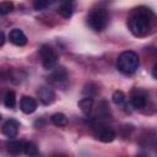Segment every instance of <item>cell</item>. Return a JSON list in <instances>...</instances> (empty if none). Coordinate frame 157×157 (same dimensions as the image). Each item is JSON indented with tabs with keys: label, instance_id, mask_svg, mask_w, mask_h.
<instances>
[{
	"label": "cell",
	"instance_id": "obj_1",
	"mask_svg": "<svg viewBox=\"0 0 157 157\" xmlns=\"http://www.w3.org/2000/svg\"><path fill=\"white\" fill-rule=\"evenodd\" d=\"M153 21V12L146 6H139L130 13L128 26L130 32L136 37L147 34Z\"/></svg>",
	"mask_w": 157,
	"mask_h": 157
},
{
	"label": "cell",
	"instance_id": "obj_2",
	"mask_svg": "<svg viewBox=\"0 0 157 157\" xmlns=\"http://www.w3.org/2000/svg\"><path fill=\"white\" fill-rule=\"evenodd\" d=\"M140 65L139 55L132 50L123 52L118 59H117V67L120 72L124 75H131L134 74Z\"/></svg>",
	"mask_w": 157,
	"mask_h": 157
},
{
	"label": "cell",
	"instance_id": "obj_3",
	"mask_svg": "<svg viewBox=\"0 0 157 157\" xmlns=\"http://www.w3.org/2000/svg\"><path fill=\"white\" fill-rule=\"evenodd\" d=\"M87 23L96 32L103 31L108 23V11L104 9L92 10L87 16Z\"/></svg>",
	"mask_w": 157,
	"mask_h": 157
},
{
	"label": "cell",
	"instance_id": "obj_4",
	"mask_svg": "<svg viewBox=\"0 0 157 157\" xmlns=\"http://www.w3.org/2000/svg\"><path fill=\"white\" fill-rule=\"evenodd\" d=\"M39 54H40V59H42V65L44 69L47 70H52L54 69V66L56 65L58 61V55L53 50L52 47L44 44L40 47L39 49Z\"/></svg>",
	"mask_w": 157,
	"mask_h": 157
},
{
	"label": "cell",
	"instance_id": "obj_5",
	"mask_svg": "<svg viewBox=\"0 0 157 157\" xmlns=\"http://www.w3.org/2000/svg\"><path fill=\"white\" fill-rule=\"evenodd\" d=\"M94 136L102 142H112L115 139V131L107 125L98 124L94 126Z\"/></svg>",
	"mask_w": 157,
	"mask_h": 157
},
{
	"label": "cell",
	"instance_id": "obj_6",
	"mask_svg": "<svg viewBox=\"0 0 157 157\" xmlns=\"http://www.w3.org/2000/svg\"><path fill=\"white\" fill-rule=\"evenodd\" d=\"M130 103L135 109H141L146 105V93L141 90H134L130 97Z\"/></svg>",
	"mask_w": 157,
	"mask_h": 157
},
{
	"label": "cell",
	"instance_id": "obj_7",
	"mask_svg": "<svg viewBox=\"0 0 157 157\" xmlns=\"http://www.w3.org/2000/svg\"><path fill=\"white\" fill-rule=\"evenodd\" d=\"M38 97H39V101L45 105H49L55 101L54 91L50 87H47V86H42L38 90Z\"/></svg>",
	"mask_w": 157,
	"mask_h": 157
},
{
	"label": "cell",
	"instance_id": "obj_8",
	"mask_svg": "<svg viewBox=\"0 0 157 157\" xmlns=\"http://www.w3.org/2000/svg\"><path fill=\"white\" fill-rule=\"evenodd\" d=\"M9 39H10V42H11L12 44L18 45V47H22V45H25V44L27 43V37H26V34H25L21 29H18V28H13V29L10 31V33H9Z\"/></svg>",
	"mask_w": 157,
	"mask_h": 157
},
{
	"label": "cell",
	"instance_id": "obj_9",
	"mask_svg": "<svg viewBox=\"0 0 157 157\" xmlns=\"http://www.w3.org/2000/svg\"><path fill=\"white\" fill-rule=\"evenodd\" d=\"M20 107H21V110H22L25 114H31V113H33V112L37 109V101H36L33 97L23 96V97L21 98Z\"/></svg>",
	"mask_w": 157,
	"mask_h": 157
},
{
	"label": "cell",
	"instance_id": "obj_10",
	"mask_svg": "<svg viewBox=\"0 0 157 157\" xmlns=\"http://www.w3.org/2000/svg\"><path fill=\"white\" fill-rule=\"evenodd\" d=\"M18 128H20V124L17 120L15 119H9L4 123L2 125V132L7 136V137H15L18 132Z\"/></svg>",
	"mask_w": 157,
	"mask_h": 157
},
{
	"label": "cell",
	"instance_id": "obj_11",
	"mask_svg": "<svg viewBox=\"0 0 157 157\" xmlns=\"http://www.w3.org/2000/svg\"><path fill=\"white\" fill-rule=\"evenodd\" d=\"M78 107L85 115H90L92 112V108H93V98L92 97H85V98L80 99Z\"/></svg>",
	"mask_w": 157,
	"mask_h": 157
},
{
	"label": "cell",
	"instance_id": "obj_12",
	"mask_svg": "<svg viewBox=\"0 0 157 157\" xmlns=\"http://www.w3.org/2000/svg\"><path fill=\"white\" fill-rule=\"evenodd\" d=\"M6 146H7V152L12 156H18L21 152H23V142L22 141L13 140V141H10Z\"/></svg>",
	"mask_w": 157,
	"mask_h": 157
},
{
	"label": "cell",
	"instance_id": "obj_13",
	"mask_svg": "<svg viewBox=\"0 0 157 157\" xmlns=\"http://www.w3.org/2000/svg\"><path fill=\"white\" fill-rule=\"evenodd\" d=\"M66 78H67V72L64 67H56L50 75V80L55 83H60V82L65 81Z\"/></svg>",
	"mask_w": 157,
	"mask_h": 157
},
{
	"label": "cell",
	"instance_id": "obj_14",
	"mask_svg": "<svg viewBox=\"0 0 157 157\" xmlns=\"http://www.w3.org/2000/svg\"><path fill=\"white\" fill-rule=\"evenodd\" d=\"M23 153L27 157H37L38 147L36 146V144H33L31 141H26V142H23Z\"/></svg>",
	"mask_w": 157,
	"mask_h": 157
},
{
	"label": "cell",
	"instance_id": "obj_15",
	"mask_svg": "<svg viewBox=\"0 0 157 157\" xmlns=\"http://www.w3.org/2000/svg\"><path fill=\"white\" fill-rule=\"evenodd\" d=\"M74 12V9H72V4L71 2H63L59 7H58V13L60 16H63L64 18H69L71 17Z\"/></svg>",
	"mask_w": 157,
	"mask_h": 157
},
{
	"label": "cell",
	"instance_id": "obj_16",
	"mask_svg": "<svg viewBox=\"0 0 157 157\" xmlns=\"http://www.w3.org/2000/svg\"><path fill=\"white\" fill-rule=\"evenodd\" d=\"M50 119H52L53 124L56 125V126H65V125H67V118L63 113H55V114L52 115Z\"/></svg>",
	"mask_w": 157,
	"mask_h": 157
},
{
	"label": "cell",
	"instance_id": "obj_17",
	"mask_svg": "<svg viewBox=\"0 0 157 157\" xmlns=\"http://www.w3.org/2000/svg\"><path fill=\"white\" fill-rule=\"evenodd\" d=\"M5 105L7 108H13L16 105V94L13 91H9L5 96V101H4Z\"/></svg>",
	"mask_w": 157,
	"mask_h": 157
},
{
	"label": "cell",
	"instance_id": "obj_18",
	"mask_svg": "<svg viewBox=\"0 0 157 157\" xmlns=\"http://www.w3.org/2000/svg\"><path fill=\"white\" fill-rule=\"evenodd\" d=\"M13 10V2L11 1H2L0 2V15H7Z\"/></svg>",
	"mask_w": 157,
	"mask_h": 157
},
{
	"label": "cell",
	"instance_id": "obj_19",
	"mask_svg": "<svg viewBox=\"0 0 157 157\" xmlns=\"http://www.w3.org/2000/svg\"><path fill=\"white\" fill-rule=\"evenodd\" d=\"M112 98H113V102H114L117 105H123V104L125 103V98H126V97H125V94H124L121 91H114Z\"/></svg>",
	"mask_w": 157,
	"mask_h": 157
},
{
	"label": "cell",
	"instance_id": "obj_20",
	"mask_svg": "<svg viewBox=\"0 0 157 157\" xmlns=\"http://www.w3.org/2000/svg\"><path fill=\"white\" fill-rule=\"evenodd\" d=\"M48 5H49V2H48V1H43V0H39V1H34V2H33V6H34L36 10H43V9H45Z\"/></svg>",
	"mask_w": 157,
	"mask_h": 157
},
{
	"label": "cell",
	"instance_id": "obj_21",
	"mask_svg": "<svg viewBox=\"0 0 157 157\" xmlns=\"http://www.w3.org/2000/svg\"><path fill=\"white\" fill-rule=\"evenodd\" d=\"M4 43H5V34L2 32H0V47L4 45Z\"/></svg>",
	"mask_w": 157,
	"mask_h": 157
},
{
	"label": "cell",
	"instance_id": "obj_22",
	"mask_svg": "<svg viewBox=\"0 0 157 157\" xmlns=\"http://www.w3.org/2000/svg\"><path fill=\"white\" fill-rule=\"evenodd\" d=\"M0 120H1V114H0Z\"/></svg>",
	"mask_w": 157,
	"mask_h": 157
},
{
	"label": "cell",
	"instance_id": "obj_23",
	"mask_svg": "<svg viewBox=\"0 0 157 157\" xmlns=\"http://www.w3.org/2000/svg\"><path fill=\"white\" fill-rule=\"evenodd\" d=\"M60 157H63V156H60Z\"/></svg>",
	"mask_w": 157,
	"mask_h": 157
}]
</instances>
